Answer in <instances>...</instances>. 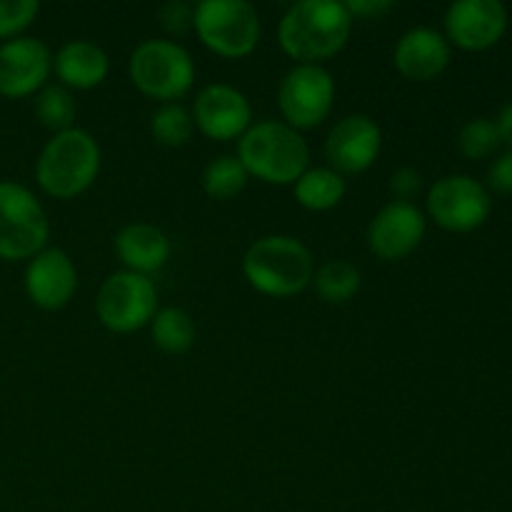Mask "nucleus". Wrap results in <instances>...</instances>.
Wrapping results in <instances>:
<instances>
[{"instance_id":"2f4dec72","label":"nucleus","mask_w":512,"mask_h":512,"mask_svg":"<svg viewBox=\"0 0 512 512\" xmlns=\"http://www.w3.org/2000/svg\"><path fill=\"white\" fill-rule=\"evenodd\" d=\"M495 125H498L500 143H505L512 150V103L503 105V110L498 113V120H495Z\"/></svg>"},{"instance_id":"39448f33","label":"nucleus","mask_w":512,"mask_h":512,"mask_svg":"<svg viewBox=\"0 0 512 512\" xmlns=\"http://www.w3.org/2000/svg\"><path fill=\"white\" fill-rule=\"evenodd\" d=\"M130 80L148 98L175 103L193 90L195 63L175 40H143L128 63Z\"/></svg>"},{"instance_id":"bb28decb","label":"nucleus","mask_w":512,"mask_h":512,"mask_svg":"<svg viewBox=\"0 0 512 512\" xmlns=\"http://www.w3.org/2000/svg\"><path fill=\"white\" fill-rule=\"evenodd\" d=\"M38 0H0V40L20 38L25 28L38 18Z\"/></svg>"},{"instance_id":"9b49d317","label":"nucleus","mask_w":512,"mask_h":512,"mask_svg":"<svg viewBox=\"0 0 512 512\" xmlns=\"http://www.w3.org/2000/svg\"><path fill=\"white\" fill-rule=\"evenodd\" d=\"M53 70L50 48L38 38H20L0 43V95L10 100L28 98L48 85Z\"/></svg>"},{"instance_id":"0eeeda50","label":"nucleus","mask_w":512,"mask_h":512,"mask_svg":"<svg viewBox=\"0 0 512 512\" xmlns=\"http://www.w3.org/2000/svg\"><path fill=\"white\" fill-rule=\"evenodd\" d=\"M193 28L220 58H245L260 43V15L245 0H203L195 5Z\"/></svg>"},{"instance_id":"c85d7f7f","label":"nucleus","mask_w":512,"mask_h":512,"mask_svg":"<svg viewBox=\"0 0 512 512\" xmlns=\"http://www.w3.org/2000/svg\"><path fill=\"white\" fill-rule=\"evenodd\" d=\"M193 13V5L175 0V3L163 5L160 20H163V28L168 30V33H185L188 28H193Z\"/></svg>"},{"instance_id":"6e6552de","label":"nucleus","mask_w":512,"mask_h":512,"mask_svg":"<svg viewBox=\"0 0 512 512\" xmlns=\"http://www.w3.org/2000/svg\"><path fill=\"white\" fill-rule=\"evenodd\" d=\"M98 320L110 333H135L153 323L158 313V290L148 275L120 270L105 278L95 298Z\"/></svg>"},{"instance_id":"9d476101","label":"nucleus","mask_w":512,"mask_h":512,"mask_svg":"<svg viewBox=\"0 0 512 512\" xmlns=\"http://www.w3.org/2000/svg\"><path fill=\"white\" fill-rule=\"evenodd\" d=\"M488 188L470 175H445L428 190V215L448 233H473L490 218Z\"/></svg>"},{"instance_id":"c756f323","label":"nucleus","mask_w":512,"mask_h":512,"mask_svg":"<svg viewBox=\"0 0 512 512\" xmlns=\"http://www.w3.org/2000/svg\"><path fill=\"white\" fill-rule=\"evenodd\" d=\"M488 188L500 195H512V150L498 155L488 168Z\"/></svg>"},{"instance_id":"4be33fe9","label":"nucleus","mask_w":512,"mask_h":512,"mask_svg":"<svg viewBox=\"0 0 512 512\" xmlns=\"http://www.w3.org/2000/svg\"><path fill=\"white\" fill-rule=\"evenodd\" d=\"M153 340L163 353L183 355L193 348L195 343V323L190 313L183 308H163L155 313L153 323Z\"/></svg>"},{"instance_id":"f8f14e48","label":"nucleus","mask_w":512,"mask_h":512,"mask_svg":"<svg viewBox=\"0 0 512 512\" xmlns=\"http://www.w3.org/2000/svg\"><path fill=\"white\" fill-rule=\"evenodd\" d=\"M505 30L508 10L498 0H458L445 13V40L470 53L498 45Z\"/></svg>"},{"instance_id":"cd10ccee","label":"nucleus","mask_w":512,"mask_h":512,"mask_svg":"<svg viewBox=\"0 0 512 512\" xmlns=\"http://www.w3.org/2000/svg\"><path fill=\"white\" fill-rule=\"evenodd\" d=\"M423 190V175L415 168H398L390 175V193L400 203H413Z\"/></svg>"},{"instance_id":"f3484780","label":"nucleus","mask_w":512,"mask_h":512,"mask_svg":"<svg viewBox=\"0 0 512 512\" xmlns=\"http://www.w3.org/2000/svg\"><path fill=\"white\" fill-rule=\"evenodd\" d=\"M393 63L405 80L428 83L443 75L450 65V43L438 30L413 28L395 45Z\"/></svg>"},{"instance_id":"dca6fc26","label":"nucleus","mask_w":512,"mask_h":512,"mask_svg":"<svg viewBox=\"0 0 512 512\" xmlns=\"http://www.w3.org/2000/svg\"><path fill=\"white\" fill-rule=\"evenodd\" d=\"M78 290V270L60 248L40 250L25 268V293L40 310H63Z\"/></svg>"},{"instance_id":"1a4fd4ad","label":"nucleus","mask_w":512,"mask_h":512,"mask_svg":"<svg viewBox=\"0 0 512 512\" xmlns=\"http://www.w3.org/2000/svg\"><path fill=\"white\" fill-rule=\"evenodd\" d=\"M333 105L335 80L323 65H295L280 83L278 108L283 113V123L298 133L323 125Z\"/></svg>"},{"instance_id":"20e7f679","label":"nucleus","mask_w":512,"mask_h":512,"mask_svg":"<svg viewBox=\"0 0 512 512\" xmlns=\"http://www.w3.org/2000/svg\"><path fill=\"white\" fill-rule=\"evenodd\" d=\"M238 160L248 175L268 185H293L308 170L310 148L283 120H263L238 140Z\"/></svg>"},{"instance_id":"b1692460","label":"nucleus","mask_w":512,"mask_h":512,"mask_svg":"<svg viewBox=\"0 0 512 512\" xmlns=\"http://www.w3.org/2000/svg\"><path fill=\"white\" fill-rule=\"evenodd\" d=\"M248 170L238 160V155H220L210 160L203 170V190L213 200H230L243 193L248 185Z\"/></svg>"},{"instance_id":"f257e3e1","label":"nucleus","mask_w":512,"mask_h":512,"mask_svg":"<svg viewBox=\"0 0 512 512\" xmlns=\"http://www.w3.org/2000/svg\"><path fill=\"white\" fill-rule=\"evenodd\" d=\"M353 23L340 0H300L280 18V48L298 65H320L348 45Z\"/></svg>"},{"instance_id":"a211bd4d","label":"nucleus","mask_w":512,"mask_h":512,"mask_svg":"<svg viewBox=\"0 0 512 512\" xmlns=\"http://www.w3.org/2000/svg\"><path fill=\"white\" fill-rule=\"evenodd\" d=\"M170 238L150 223H130L115 238V253L125 270L138 275L158 273L170 258Z\"/></svg>"},{"instance_id":"7c9ffc66","label":"nucleus","mask_w":512,"mask_h":512,"mask_svg":"<svg viewBox=\"0 0 512 512\" xmlns=\"http://www.w3.org/2000/svg\"><path fill=\"white\" fill-rule=\"evenodd\" d=\"M348 10L355 18H380V15L390 13L393 3L390 0H348Z\"/></svg>"},{"instance_id":"2eb2a0df","label":"nucleus","mask_w":512,"mask_h":512,"mask_svg":"<svg viewBox=\"0 0 512 512\" xmlns=\"http://www.w3.org/2000/svg\"><path fill=\"white\" fill-rule=\"evenodd\" d=\"M190 115L195 128L210 140H240L253 125L250 100L228 83H213L200 90Z\"/></svg>"},{"instance_id":"4468645a","label":"nucleus","mask_w":512,"mask_h":512,"mask_svg":"<svg viewBox=\"0 0 512 512\" xmlns=\"http://www.w3.org/2000/svg\"><path fill=\"white\" fill-rule=\"evenodd\" d=\"M428 230L423 210L415 203H400L390 200L388 205L378 210L368 225V248L380 260H403L420 248Z\"/></svg>"},{"instance_id":"393cba45","label":"nucleus","mask_w":512,"mask_h":512,"mask_svg":"<svg viewBox=\"0 0 512 512\" xmlns=\"http://www.w3.org/2000/svg\"><path fill=\"white\" fill-rule=\"evenodd\" d=\"M150 133L165 148H180L195 133L193 115L180 103H165L150 118Z\"/></svg>"},{"instance_id":"7ed1b4c3","label":"nucleus","mask_w":512,"mask_h":512,"mask_svg":"<svg viewBox=\"0 0 512 512\" xmlns=\"http://www.w3.org/2000/svg\"><path fill=\"white\" fill-rule=\"evenodd\" d=\"M243 273L260 295L293 298L313 283V253L293 235H265L245 250Z\"/></svg>"},{"instance_id":"a878e982","label":"nucleus","mask_w":512,"mask_h":512,"mask_svg":"<svg viewBox=\"0 0 512 512\" xmlns=\"http://www.w3.org/2000/svg\"><path fill=\"white\" fill-rule=\"evenodd\" d=\"M500 145L503 143H500L498 125H495V120L488 118L468 120L458 135V148L468 160L490 158Z\"/></svg>"},{"instance_id":"6ab92c4d","label":"nucleus","mask_w":512,"mask_h":512,"mask_svg":"<svg viewBox=\"0 0 512 512\" xmlns=\"http://www.w3.org/2000/svg\"><path fill=\"white\" fill-rule=\"evenodd\" d=\"M53 70L63 88L93 90L108 78L110 60L100 45L90 40H70L55 53Z\"/></svg>"},{"instance_id":"f03ea898","label":"nucleus","mask_w":512,"mask_h":512,"mask_svg":"<svg viewBox=\"0 0 512 512\" xmlns=\"http://www.w3.org/2000/svg\"><path fill=\"white\" fill-rule=\"evenodd\" d=\"M100 145L88 130L70 128L53 135L35 160L40 190L55 200H73L98 180Z\"/></svg>"},{"instance_id":"aec40b11","label":"nucleus","mask_w":512,"mask_h":512,"mask_svg":"<svg viewBox=\"0 0 512 512\" xmlns=\"http://www.w3.org/2000/svg\"><path fill=\"white\" fill-rule=\"evenodd\" d=\"M295 200L303 205L305 210L313 213H328V210L338 208L345 198L343 175L335 173L333 168H308L298 180L293 183Z\"/></svg>"},{"instance_id":"412c9836","label":"nucleus","mask_w":512,"mask_h":512,"mask_svg":"<svg viewBox=\"0 0 512 512\" xmlns=\"http://www.w3.org/2000/svg\"><path fill=\"white\" fill-rule=\"evenodd\" d=\"M313 283L325 303L345 305L358 295L363 278H360V270L348 260H328L315 270Z\"/></svg>"},{"instance_id":"ddd939ff","label":"nucleus","mask_w":512,"mask_h":512,"mask_svg":"<svg viewBox=\"0 0 512 512\" xmlns=\"http://www.w3.org/2000/svg\"><path fill=\"white\" fill-rule=\"evenodd\" d=\"M383 148V130L370 115H348L338 120L325 140V158L338 175H360L370 170Z\"/></svg>"},{"instance_id":"5701e85b","label":"nucleus","mask_w":512,"mask_h":512,"mask_svg":"<svg viewBox=\"0 0 512 512\" xmlns=\"http://www.w3.org/2000/svg\"><path fill=\"white\" fill-rule=\"evenodd\" d=\"M33 110L40 125L53 130V135L75 128L78 108H75L73 93L63 85H45L43 90H38L33 100Z\"/></svg>"},{"instance_id":"423d86ee","label":"nucleus","mask_w":512,"mask_h":512,"mask_svg":"<svg viewBox=\"0 0 512 512\" xmlns=\"http://www.w3.org/2000/svg\"><path fill=\"white\" fill-rule=\"evenodd\" d=\"M50 223L40 200L15 180H0V260H30L48 248Z\"/></svg>"}]
</instances>
